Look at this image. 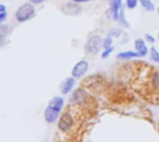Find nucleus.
Segmentation results:
<instances>
[{
    "label": "nucleus",
    "instance_id": "1",
    "mask_svg": "<svg viewBox=\"0 0 159 142\" xmlns=\"http://www.w3.org/2000/svg\"><path fill=\"white\" fill-rule=\"evenodd\" d=\"M131 88L147 102L159 105V70L144 61H137L129 81Z\"/></svg>",
    "mask_w": 159,
    "mask_h": 142
},
{
    "label": "nucleus",
    "instance_id": "2",
    "mask_svg": "<svg viewBox=\"0 0 159 142\" xmlns=\"http://www.w3.org/2000/svg\"><path fill=\"white\" fill-rule=\"evenodd\" d=\"M87 113L79 107L70 104L60 117L58 122V129L65 136H74L81 127Z\"/></svg>",
    "mask_w": 159,
    "mask_h": 142
},
{
    "label": "nucleus",
    "instance_id": "3",
    "mask_svg": "<svg viewBox=\"0 0 159 142\" xmlns=\"http://www.w3.org/2000/svg\"><path fill=\"white\" fill-rule=\"evenodd\" d=\"M71 104L79 107L87 113V115L94 113L96 108L94 100L87 91L82 88H79L74 92L71 97Z\"/></svg>",
    "mask_w": 159,
    "mask_h": 142
},
{
    "label": "nucleus",
    "instance_id": "4",
    "mask_svg": "<svg viewBox=\"0 0 159 142\" xmlns=\"http://www.w3.org/2000/svg\"><path fill=\"white\" fill-rule=\"evenodd\" d=\"M63 104H64V100L61 97H59V96L54 97L49 101L45 111V115H44L45 120L48 123H54L58 119L60 113L63 107Z\"/></svg>",
    "mask_w": 159,
    "mask_h": 142
},
{
    "label": "nucleus",
    "instance_id": "5",
    "mask_svg": "<svg viewBox=\"0 0 159 142\" xmlns=\"http://www.w3.org/2000/svg\"><path fill=\"white\" fill-rule=\"evenodd\" d=\"M34 15V7L32 3H25L21 5L15 13V18L19 22H24L30 20Z\"/></svg>",
    "mask_w": 159,
    "mask_h": 142
},
{
    "label": "nucleus",
    "instance_id": "6",
    "mask_svg": "<svg viewBox=\"0 0 159 142\" xmlns=\"http://www.w3.org/2000/svg\"><path fill=\"white\" fill-rule=\"evenodd\" d=\"M103 47V41L100 35L93 34L89 36L86 45H85V50L87 53L91 55H96L100 52V50Z\"/></svg>",
    "mask_w": 159,
    "mask_h": 142
},
{
    "label": "nucleus",
    "instance_id": "7",
    "mask_svg": "<svg viewBox=\"0 0 159 142\" xmlns=\"http://www.w3.org/2000/svg\"><path fill=\"white\" fill-rule=\"evenodd\" d=\"M89 69V62L85 60H79L72 70V75L75 78H79L83 76Z\"/></svg>",
    "mask_w": 159,
    "mask_h": 142
},
{
    "label": "nucleus",
    "instance_id": "8",
    "mask_svg": "<svg viewBox=\"0 0 159 142\" xmlns=\"http://www.w3.org/2000/svg\"><path fill=\"white\" fill-rule=\"evenodd\" d=\"M61 10L64 14L66 15H70V16H75L77 15L81 12V7L80 6L75 4V3H68L66 5H64L61 7Z\"/></svg>",
    "mask_w": 159,
    "mask_h": 142
},
{
    "label": "nucleus",
    "instance_id": "9",
    "mask_svg": "<svg viewBox=\"0 0 159 142\" xmlns=\"http://www.w3.org/2000/svg\"><path fill=\"white\" fill-rule=\"evenodd\" d=\"M135 48H136V51L140 54L141 57H144L148 54V48L146 47V44L144 42V40L141 39V38H138L135 40Z\"/></svg>",
    "mask_w": 159,
    "mask_h": 142
},
{
    "label": "nucleus",
    "instance_id": "10",
    "mask_svg": "<svg viewBox=\"0 0 159 142\" xmlns=\"http://www.w3.org/2000/svg\"><path fill=\"white\" fill-rule=\"evenodd\" d=\"M122 5V0H111V13L114 20H117L119 19V9Z\"/></svg>",
    "mask_w": 159,
    "mask_h": 142
},
{
    "label": "nucleus",
    "instance_id": "11",
    "mask_svg": "<svg viewBox=\"0 0 159 142\" xmlns=\"http://www.w3.org/2000/svg\"><path fill=\"white\" fill-rule=\"evenodd\" d=\"M74 86H75V79H74L73 77L66 78V79L62 82V84H61V93H62V94H67V93H69V92L73 89Z\"/></svg>",
    "mask_w": 159,
    "mask_h": 142
},
{
    "label": "nucleus",
    "instance_id": "12",
    "mask_svg": "<svg viewBox=\"0 0 159 142\" xmlns=\"http://www.w3.org/2000/svg\"><path fill=\"white\" fill-rule=\"evenodd\" d=\"M138 57H141V56L137 51L136 52H134V51H122L116 55V59H118V60H130V59L138 58Z\"/></svg>",
    "mask_w": 159,
    "mask_h": 142
},
{
    "label": "nucleus",
    "instance_id": "13",
    "mask_svg": "<svg viewBox=\"0 0 159 142\" xmlns=\"http://www.w3.org/2000/svg\"><path fill=\"white\" fill-rule=\"evenodd\" d=\"M141 5L143 6V7L144 9H146L147 11H154L155 10V5L152 2V0H139Z\"/></svg>",
    "mask_w": 159,
    "mask_h": 142
},
{
    "label": "nucleus",
    "instance_id": "14",
    "mask_svg": "<svg viewBox=\"0 0 159 142\" xmlns=\"http://www.w3.org/2000/svg\"><path fill=\"white\" fill-rule=\"evenodd\" d=\"M150 57L153 61L159 63V52L155 47H152L150 48Z\"/></svg>",
    "mask_w": 159,
    "mask_h": 142
},
{
    "label": "nucleus",
    "instance_id": "15",
    "mask_svg": "<svg viewBox=\"0 0 159 142\" xmlns=\"http://www.w3.org/2000/svg\"><path fill=\"white\" fill-rule=\"evenodd\" d=\"M112 44H113V38H112V36H107L103 40V48L106 49V48L111 47H112Z\"/></svg>",
    "mask_w": 159,
    "mask_h": 142
},
{
    "label": "nucleus",
    "instance_id": "16",
    "mask_svg": "<svg viewBox=\"0 0 159 142\" xmlns=\"http://www.w3.org/2000/svg\"><path fill=\"white\" fill-rule=\"evenodd\" d=\"M139 2V0H126V5L129 9H133L137 7Z\"/></svg>",
    "mask_w": 159,
    "mask_h": 142
},
{
    "label": "nucleus",
    "instance_id": "17",
    "mask_svg": "<svg viewBox=\"0 0 159 142\" xmlns=\"http://www.w3.org/2000/svg\"><path fill=\"white\" fill-rule=\"evenodd\" d=\"M113 51H114V47H109V48L104 49V51L102 53V59H106V58H108V57H109V55H110Z\"/></svg>",
    "mask_w": 159,
    "mask_h": 142
},
{
    "label": "nucleus",
    "instance_id": "18",
    "mask_svg": "<svg viewBox=\"0 0 159 142\" xmlns=\"http://www.w3.org/2000/svg\"><path fill=\"white\" fill-rule=\"evenodd\" d=\"M145 38H146V40H147L148 42H150V43H155V41H156L155 37H154L153 35L149 34V33L145 34Z\"/></svg>",
    "mask_w": 159,
    "mask_h": 142
},
{
    "label": "nucleus",
    "instance_id": "19",
    "mask_svg": "<svg viewBox=\"0 0 159 142\" xmlns=\"http://www.w3.org/2000/svg\"><path fill=\"white\" fill-rule=\"evenodd\" d=\"M7 16V12H2V13H0V22H1V23H3V22L5 21Z\"/></svg>",
    "mask_w": 159,
    "mask_h": 142
},
{
    "label": "nucleus",
    "instance_id": "20",
    "mask_svg": "<svg viewBox=\"0 0 159 142\" xmlns=\"http://www.w3.org/2000/svg\"><path fill=\"white\" fill-rule=\"evenodd\" d=\"M31 3H33V4H40V3H42V2H44V1H46V0H29Z\"/></svg>",
    "mask_w": 159,
    "mask_h": 142
},
{
    "label": "nucleus",
    "instance_id": "21",
    "mask_svg": "<svg viewBox=\"0 0 159 142\" xmlns=\"http://www.w3.org/2000/svg\"><path fill=\"white\" fill-rule=\"evenodd\" d=\"M2 12H7L6 11V7L3 4L0 5V13H2Z\"/></svg>",
    "mask_w": 159,
    "mask_h": 142
},
{
    "label": "nucleus",
    "instance_id": "22",
    "mask_svg": "<svg viewBox=\"0 0 159 142\" xmlns=\"http://www.w3.org/2000/svg\"><path fill=\"white\" fill-rule=\"evenodd\" d=\"M72 1H74L75 3H81V2H88L89 0H72Z\"/></svg>",
    "mask_w": 159,
    "mask_h": 142
},
{
    "label": "nucleus",
    "instance_id": "23",
    "mask_svg": "<svg viewBox=\"0 0 159 142\" xmlns=\"http://www.w3.org/2000/svg\"><path fill=\"white\" fill-rule=\"evenodd\" d=\"M157 11H158V14H159V7H157Z\"/></svg>",
    "mask_w": 159,
    "mask_h": 142
},
{
    "label": "nucleus",
    "instance_id": "24",
    "mask_svg": "<svg viewBox=\"0 0 159 142\" xmlns=\"http://www.w3.org/2000/svg\"><path fill=\"white\" fill-rule=\"evenodd\" d=\"M158 39H159V33H158Z\"/></svg>",
    "mask_w": 159,
    "mask_h": 142
},
{
    "label": "nucleus",
    "instance_id": "25",
    "mask_svg": "<svg viewBox=\"0 0 159 142\" xmlns=\"http://www.w3.org/2000/svg\"><path fill=\"white\" fill-rule=\"evenodd\" d=\"M104 1H106V0H104Z\"/></svg>",
    "mask_w": 159,
    "mask_h": 142
}]
</instances>
